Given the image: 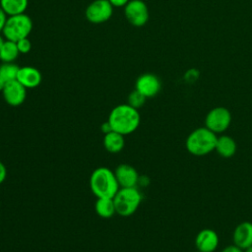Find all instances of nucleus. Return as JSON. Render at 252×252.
<instances>
[{"mask_svg": "<svg viewBox=\"0 0 252 252\" xmlns=\"http://www.w3.org/2000/svg\"><path fill=\"white\" fill-rule=\"evenodd\" d=\"M17 80L26 88L33 89L40 85L42 76L38 69L32 66L20 67Z\"/></svg>", "mask_w": 252, "mask_h": 252, "instance_id": "13", "label": "nucleus"}, {"mask_svg": "<svg viewBox=\"0 0 252 252\" xmlns=\"http://www.w3.org/2000/svg\"><path fill=\"white\" fill-rule=\"evenodd\" d=\"M217 134L205 127H199L193 130L187 137L185 147L187 151L197 157L210 154L216 148Z\"/></svg>", "mask_w": 252, "mask_h": 252, "instance_id": "3", "label": "nucleus"}, {"mask_svg": "<svg viewBox=\"0 0 252 252\" xmlns=\"http://www.w3.org/2000/svg\"><path fill=\"white\" fill-rule=\"evenodd\" d=\"M16 44H17V47L19 49L20 54L29 53L32 49V42L30 41L29 37H25V38H22V39L18 40L16 42Z\"/></svg>", "mask_w": 252, "mask_h": 252, "instance_id": "22", "label": "nucleus"}, {"mask_svg": "<svg viewBox=\"0 0 252 252\" xmlns=\"http://www.w3.org/2000/svg\"><path fill=\"white\" fill-rule=\"evenodd\" d=\"M221 252H243V249L236 246L235 244H232V245H228V246L224 247L221 250Z\"/></svg>", "mask_w": 252, "mask_h": 252, "instance_id": "25", "label": "nucleus"}, {"mask_svg": "<svg viewBox=\"0 0 252 252\" xmlns=\"http://www.w3.org/2000/svg\"><path fill=\"white\" fill-rule=\"evenodd\" d=\"M124 14L134 27H143L149 20V9L144 0H130L124 7Z\"/></svg>", "mask_w": 252, "mask_h": 252, "instance_id": "7", "label": "nucleus"}, {"mask_svg": "<svg viewBox=\"0 0 252 252\" xmlns=\"http://www.w3.org/2000/svg\"><path fill=\"white\" fill-rule=\"evenodd\" d=\"M198 252H200V251H198Z\"/></svg>", "mask_w": 252, "mask_h": 252, "instance_id": "31", "label": "nucleus"}, {"mask_svg": "<svg viewBox=\"0 0 252 252\" xmlns=\"http://www.w3.org/2000/svg\"><path fill=\"white\" fill-rule=\"evenodd\" d=\"M19 70H20V67L16 65L14 62H9V63L3 62L0 65V77L6 83L17 80Z\"/></svg>", "mask_w": 252, "mask_h": 252, "instance_id": "20", "label": "nucleus"}, {"mask_svg": "<svg viewBox=\"0 0 252 252\" xmlns=\"http://www.w3.org/2000/svg\"><path fill=\"white\" fill-rule=\"evenodd\" d=\"M90 188L96 198H113L120 186L114 171L108 167L99 166L91 174Z\"/></svg>", "mask_w": 252, "mask_h": 252, "instance_id": "2", "label": "nucleus"}, {"mask_svg": "<svg viewBox=\"0 0 252 252\" xmlns=\"http://www.w3.org/2000/svg\"><path fill=\"white\" fill-rule=\"evenodd\" d=\"M2 94L9 105L19 106L27 97V89L18 80H14L6 83Z\"/></svg>", "mask_w": 252, "mask_h": 252, "instance_id": "10", "label": "nucleus"}, {"mask_svg": "<svg viewBox=\"0 0 252 252\" xmlns=\"http://www.w3.org/2000/svg\"><path fill=\"white\" fill-rule=\"evenodd\" d=\"M5 85H6V82H5V81L0 77V92H2V91H3V89H4Z\"/></svg>", "mask_w": 252, "mask_h": 252, "instance_id": "28", "label": "nucleus"}, {"mask_svg": "<svg viewBox=\"0 0 252 252\" xmlns=\"http://www.w3.org/2000/svg\"><path fill=\"white\" fill-rule=\"evenodd\" d=\"M116 214L121 217L133 215L141 205L142 194L136 187H120L113 197Z\"/></svg>", "mask_w": 252, "mask_h": 252, "instance_id": "4", "label": "nucleus"}, {"mask_svg": "<svg viewBox=\"0 0 252 252\" xmlns=\"http://www.w3.org/2000/svg\"><path fill=\"white\" fill-rule=\"evenodd\" d=\"M4 41H5V38L0 34V49H1V47H2V45H3V43H4Z\"/></svg>", "mask_w": 252, "mask_h": 252, "instance_id": "29", "label": "nucleus"}, {"mask_svg": "<svg viewBox=\"0 0 252 252\" xmlns=\"http://www.w3.org/2000/svg\"><path fill=\"white\" fill-rule=\"evenodd\" d=\"M231 123V113L223 106H217L211 109L205 118V125L214 133H223Z\"/></svg>", "mask_w": 252, "mask_h": 252, "instance_id": "6", "label": "nucleus"}, {"mask_svg": "<svg viewBox=\"0 0 252 252\" xmlns=\"http://www.w3.org/2000/svg\"><path fill=\"white\" fill-rule=\"evenodd\" d=\"M115 177L120 187H136L139 181V173L136 168L127 163L119 164L114 170Z\"/></svg>", "mask_w": 252, "mask_h": 252, "instance_id": "11", "label": "nucleus"}, {"mask_svg": "<svg viewBox=\"0 0 252 252\" xmlns=\"http://www.w3.org/2000/svg\"><path fill=\"white\" fill-rule=\"evenodd\" d=\"M233 243L241 249H246L252 245V222H240L234 229L232 234Z\"/></svg>", "mask_w": 252, "mask_h": 252, "instance_id": "14", "label": "nucleus"}, {"mask_svg": "<svg viewBox=\"0 0 252 252\" xmlns=\"http://www.w3.org/2000/svg\"><path fill=\"white\" fill-rule=\"evenodd\" d=\"M7 19H8V15L4 12V10L0 7V32L3 31L4 27H5V24L7 22Z\"/></svg>", "mask_w": 252, "mask_h": 252, "instance_id": "23", "label": "nucleus"}, {"mask_svg": "<svg viewBox=\"0 0 252 252\" xmlns=\"http://www.w3.org/2000/svg\"><path fill=\"white\" fill-rule=\"evenodd\" d=\"M113 6L108 0H94L86 9V18L93 24L108 21L113 13Z\"/></svg>", "mask_w": 252, "mask_h": 252, "instance_id": "8", "label": "nucleus"}, {"mask_svg": "<svg viewBox=\"0 0 252 252\" xmlns=\"http://www.w3.org/2000/svg\"><path fill=\"white\" fill-rule=\"evenodd\" d=\"M95 213L102 219H110L116 214L113 198H97L94 204Z\"/></svg>", "mask_w": 252, "mask_h": 252, "instance_id": "17", "label": "nucleus"}, {"mask_svg": "<svg viewBox=\"0 0 252 252\" xmlns=\"http://www.w3.org/2000/svg\"><path fill=\"white\" fill-rule=\"evenodd\" d=\"M160 89V80L158 76L151 73H146L139 76L135 83V90L140 92L147 98L157 95Z\"/></svg>", "mask_w": 252, "mask_h": 252, "instance_id": "9", "label": "nucleus"}, {"mask_svg": "<svg viewBox=\"0 0 252 252\" xmlns=\"http://www.w3.org/2000/svg\"><path fill=\"white\" fill-rule=\"evenodd\" d=\"M32 30V21L27 14L9 16L2 31L4 38L15 41L29 37Z\"/></svg>", "mask_w": 252, "mask_h": 252, "instance_id": "5", "label": "nucleus"}, {"mask_svg": "<svg viewBox=\"0 0 252 252\" xmlns=\"http://www.w3.org/2000/svg\"><path fill=\"white\" fill-rule=\"evenodd\" d=\"M215 150L223 158H231L237 150L236 142L228 135H221L218 137Z\"/></svg>", "mask_w": 252, "mask_h": 252, "instance_id": "15", "label": "nucleus"}, {"mask_svg": "<svg viewBox=\"0 0 252 252\" xmlns=\"http://www.w3.org/2000/svg\"><path fill=\"white\" fill-rule=\"evenodd\" d=\"M102 143L104 149L111 154L119 153L125 146L124 136L115 131H111L107 134H104Z\"/></svg>", "mask_w": 252, "mask_h": 252, "instance_id": "16", "label": "nucleus"}, {"mask_svg": "<svg viewBox=\"0 0 252 252\" xmlns=\"http://www.w3.org/2000/svg\"><path fill=\"white\" fill-rule=\"evenodd\" d=\"M113 7H125L130 0H108Z\"/></svg>", "mask_w": 252, "mask_h": 252, "instance_id": "26", "label": "nucleus"}, {"mask_svg": "<svg viewBox=\"0 0 252 252\" xmlns=\"http://www.w3.org/2000/svg\"><path fill=\"white\" fill-rule=\"evenodd\" d=\"M6 177H7V168L5 164L2 161H0V184L5 181Z\"/></svg>", "mask_w": 252, "mask_h": 252, "instance_id": "24", "label": "nucleus"}, {"mask_svg": "<svg viewBox=\"0 0 252 252\" xmlns=\"http://www.w3.org/2000/svg\"><path fill=\"white\" fill-rule=\"evenodd\" d=\"M29 5V0H0V7L9 16L24 14Z\"/></svg>", "mask_w": 252, "mask_h": 252, "instance_id": "18", "label": "nucleus"}, {"mask_svg": "<svg viewBox=\"0 0 252 252\" xmlns=\"http://www.w3.org/2000/svg\"><path fill=\"white\" fill-rule=\"evenodd\" d=\"M146 96H144L140 92H138L137 90H134L132 93H130V94L128 95V104L131 105L134 108L139 109L140 107H142L146 101Z\"/></svg>", "mask_w": 252, "mask_h": 252, "instance_id": "21", "label": "nucleus"}, {"mask_svg": "<svg viewBox=\"0 0 252 252\" xmlns=\"http://www.w3.org/2000/svg\"><path fill=\"white\" fill-rule=\"evenodd\" d=\"M19 55H20V52L16 42L5 39L0 49V60L4 63L14 62Z\"/></svg>", "mask_w": 252, "mask_h": 252, "instance_id": "19", "label": "nucleus"}, {"mask_svg": "<svg viewBox=\"0 0 252 252\" xmlns=\"http://www.w3.org/2000/svg\"><path fill=\"white\" fill-rule=\"evenodd\" d=\"M100 129H101V131H102L103 134H107V133L113 131V130H112V127H111V125H110V123H109L108 121L102 123L101 126H100Z\"/></svg>", "mask_w": 252, "mask_h": 252, "instance_id": "27", "label": "nucleus"}, {"mask_svg": "<svg viewBox=\"0 0 252 252\" xmlns=\"http://www.w3.org/2000/svg\"><path fill=\"white\" fill-rule=\"evenodd\" d=\"M107 121L110 123L113 131L125 136L138 129L141 116L137 108L132 107L128 103H123L112 108Z\"/></svg>", "mask_w": 252, "mask_h": 252, "instance_id": "1", "label": "nucleus"}, {"mask_svg": "<svg viewBox=\"0 0 252 252\" xmlns=\"http://www.w3.org/2000/svg\"><path fill=\"white\" fill-rule=\"evenodd\" d=\"M195 244L200 252H214L219 246V235L211 228L202 229L196 236Z\"/></svg>", "mask_w": 252, "mask_h": 252, "instance_id": "12", "label": "nucleus"}, {"mask_svg": "<svg viewBox=\"0 0 252 252\" xmlns=\"http://www.w3.org/2000/svg\"><path fill=\"white\" fill-rule=\"evenodd\" d=\"M243 252H252V245L249 246V247H247L246 249H244Z\"/></svg>", "mask_w": 252, "mask_h": 252, "instance_id": "30", "label": "nucleus"}]
</instances>
